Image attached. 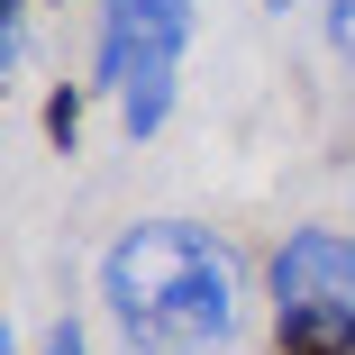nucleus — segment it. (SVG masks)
<instances>
[{
  "label": "nucleus",
  "instance_id": "nucleus-1",
  "mask_svg": "<svg viewBox=\"0 0 355 355\" xmlns=\"http://www.w3.org/2000/svg\"><path fill=\"white\" fill-rule=\"evenodd\" d=\"M101 301L137 355H219L237 337V255L191 219H146L101 255Z\"/></svg>",
  "mask_w": 355,
  "mask_h": 355
},
{
  "label": "nucleus",
  "instance_id": "nucleus-2",
  "mask_svg": "<svg viewBox=\"0 0 355 355\" xmlns=\"http://www.w3.org/2000/svg\"><path fill=\"white\" fill-rule=\"evenodd\" d=\"M191 55V0H101V92L119 101L128 137H155L173 119V83Z\"/></svg>",
  "mask_w": 355,
  "mask_h": 355
},
{
  "label": "nucleus",
  "instance_id": "nucleus-3",
  "mask_svg": "<svg viewBox=\"0 0 355 355\" xmlns=\"http://www.w3.org/2000/svg\"><path fill=\"white\" fill-rule=\"evenodd\" d=\"M273 328H319L355 346V237L346 228H292L273 246Z\"/></svg>",
  "mask_w": 355,
  "mask_h": 355
},
{
  "label": "nucleus",
  "instance_id": "nucleus-4",
  "mask_svg": "<svg viewBox=\"0 0 355 355\" xmlns=\"http://www.w3.org/2000/svg\"><path fill=\"white\" fill-rule=\"evenodd\" d=\"M273 355H355L346 337H319V328H273Z\"/></svg>",
  "mask_w": 355,
  "mask_h": 355
},
{
  "label": "nucleus",
  "instance_id": "nucleus-5",
  "mask_svg": "<svg viewBox=\"0 0 355 355\" xmlns=\"http://www.w3.org/2000/svg\"><path fill=\"white\" fill-rule=\"evenodd\" d=\"M37 355H83V328H73V319H55V328H46V346H37Z\"/></svg>",
  "mask_w": 355,
  "mask_h": 355
},
{
  "label": "nucleus",
  "instance_id": "nucleus-6",
  "mask_svg": "<svg viewBox=\"0 0 355 355\" xmlns=\"http://www.w3.org/2000/svg\"><path fill=\"white\" fill-rule=\"evenodd\" d=\"M328 37H337V46H355V0H328Z\"/></svg>",
  "mask_w": 355,
  "mask_h": 355
},
{
  "label": "nucleus",
  "instance_id": "nucleus-7",
  "mask_svg": "<svg viewBox=\"0 0 355 355\" xmlns=\"http://www.w3.org/2000/svg\"><path fill=\"white\" fill-rule=\"evenodd\" d=\"M264 10H273V19H282V10H292V0H264Z\"/></svg>",
  "mask_w": 355,
  "mask_h": 355
}]
</instances>
